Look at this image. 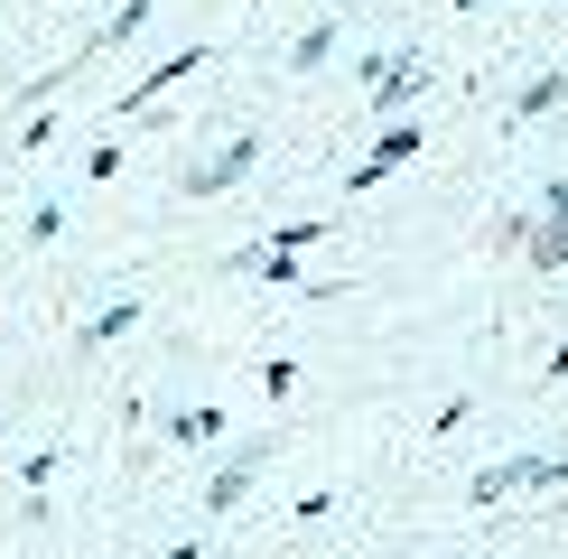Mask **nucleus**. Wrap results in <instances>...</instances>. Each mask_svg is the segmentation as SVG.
Returning a JSON list of instances; mask_svg holds the SVG:
<instances>
[{
  "mask_svg": "<svg viewBox=\"0 0 568 559\" xmlns=\"http://www.w3.org/2000/svg\"><path fill=\"white\" fill-rule=\"evenodd\" d=\"M252 169H262V131H233L215 159H196V169H178V196H233Z\"/></svg>",
  "mask_w": 568,
  "mask_h": 559,
  "instance_id": "nucleus-1",
  "label": "nucleus"
},
{
  "mask_svg": "<svg viewBox=\"0 0 568 559\" xmlns=\"http://www.w3.org/2000/svg\"><path fill=\"white\" fill-rule=\"evenodd\" d=\"M540 485H568V457H504L466 476V504H504V495H540Z\"/></svg>",
  "mask_w": 568,
  "mask_h": 559,
  "instance_id": "nucleus-2",
  "label": "nucleus"
},
{
  "mask_svg": "<svg viewBox=\"0 0 568 559\" xmlns=\"http://www.w3.org/2000/svg\"><path fill=\"white\" fill-rule=\"evenodd\" d=\"M419 150H429V131H419L410 112H400V122H392V131H383V140H373V150H364V159H354V169H345V196H364V186H383L392 169H410Z\"/></svg>",
  "mask_w": 568,
  "mask_h": 559,
  "instance_id": "nucleus-3",
  "label": "nucleus"
},
{
  "mask_svg": "<svg viewBox=\"0 0 568 559\" xmlns=\"http://www.w3.org/2000/svg\"><path fill=\"white\" fill-rule=\"evenodd\" d=\"M280 448H233L215 476H205V522H224V512H243V495L262 485V466H271Z\"/></svg>",
  "mask_w": 568,
  "mask_h": 559,
  "instance_id": "nucleus-4",
  "label": "nucleus"
},
{
  "mask_svg": "<svg viewBox=\"0 0 568 559\" xmlns=\"http://www.w3.org/2000/svg\"><path fill=\"white\" fill-rule=\"evenodd\" d=\"M429 84V65L410 57V47H400V57H373L364 65V93H373V112H410V93Z\"/></svg>",
  "mask_w": 568,
  "mask_h": 559,
  "instance_id": "nucleus-5",
  "label": "nucleus"
},
{
  "mask_svg": "<svg viewBox=\"0 0 568 559\" xmlns=\"http://www.w3.org/2000/svg\"><path fill=\"white\" fill-rule=\"evenodd\" d=\"M523 262L540 280H568V215H540L531 205V233H523Z\"/></svg>",
  "mask_w": 568,
  "mask_h": 559,
  "instance_id": "nucleus-6",
  "label": "nucleus"
},
{
  "mask_svg": "<svg viewBox=\"0 0 568 559\" xmlns=\"http://www.w3.org/2000/svg\"><path fill=\"white\" fill-rule=\"evenodd\" d=\"M196 65H205V47H178V57H159L150 75H131V93H122V112H150L159 93H169L178 75H196Z\"/></svg>",
  "mask_w": 568,
  "mask_h": 559,
  "instance_id": "nucleus-7",
  "label": "nucleus"
},
{
  "mask_svg": "<svg viewBox=\"0 0 568 559\" xmlns=\"http://www.w3.org/2000/svg\"><path fill=\"white\" fill-rule=\"evenodd\" d=\"M568 103V65H540V75L513 93V122H540V112H559Z\"/></svg>",
  "mask_w": 568,
  "mask_h": 559,
  "instance_id": "nucleus-8",
  "label": "nucleus"
},
{
  "mask_svg": "<svg viewBox=\"0 0 568 559\" xmlns=\"http://www.w3.org/2000/svg\"><path fill=\"white\" fill-rule=\"evenodd\" d=\"M150 10H159V0H122V10H112L103 29L84 38V57H103V47H122V38H140V29H150Z\"/></svg>",
  "mask_w": 568,
  "mask_h": 559,
  "instance_id": "nucleus-9",
  "label": "nucleus"
},
{
  "mask_svg": "<svg viewBox=\"0 0 568 559\" xmlns=\"http://www.w3.org/2000/svg\"><path fill=\"white\" fill-rule=\"evenodd\" d=\"M336 38H345V19H317V29H298V47H290V75H317V65L336 57Z\"/></svg>",
  "mask_w": 568,
  "mask_h": 559,
  "instance_id": "nucleus-10",
  "label": "nucleus"
},
{
  "mask_svg": "<svg viewBox=\"0 0 568 559\" xmlns=\"http://www.w3.org/2000/svg\"><path fill=\"white\" fill-rule=\"evenodd\" d=\"M169 438L178 448H205V438H224V410L205 402V410H169Z\"/></svg>",
  "mask_w": 568,
  "mask_h": 559,
  "instance_id": "nucleus-11",
  "label": "nucleus"
},
{
  "mask_svg": "<svg viewBox=\"0 0 568 559\" xmlns=\"http://www.w3.org/2000/svg\"><path fill=\"white\" fill-rule=\"evenodd\" d=\"M131 326H140V298H112V308L84 326V345H112V336H131Z\"/></svg>",
  "mask_w": 568,
  "mask_h": 559,
  "instance_id": "nucleus-12",
  "label": "nucleus"
},
{
  "mask_svg": "<svg viewBox=\"0 0 568 559\" xmlns=\"http://www.w3.org/2000/svg\"><path fill=\"white\" fill-rule=\"evenodd\" d=\"M523 233H531V215H494V233H485V243H494V252H513V262H523Z\"/></svg>",
  "mask_w": 568,
  "mask_h": 559,
  "instance_id": "nucleus-13",
  "label": "nucleus"
},
{
  "mask_svg": "<svg viewBox=\"0 0 568 559\" xmlns=\"http://www.w3.org/2000/svg\"><path fill=\"white\" fill-rule=\"evenodd\" d=\"M262 392H271V402H290V392H298V364L271 355V364H262Z\"/></svg>",
  "mask_w": 568,
  "mask_h": 559,
  "instance_id": "nucleus-14",
  "label": "nucleus"
},
{
  "mask_svg": "<svg viewBox=\"0 0 568 559\" xmlns=\"http://www.w3.org/2000/svg\"><path fill=\"white\" fill-rule=\"evenodd\" d=\"M540 215H568V177H550V186H540Z\"/></svg>",
  "mask_w": 568,
  "mask_h": 559,
  "instance_id": "nucleus-15",
  "label": "nucleus"
},
{
  "mask_svg": "<svg viewBox=\"0 0 568 559\" xmlns=\"http://www.w3.org/2000/svg\"><path fill=\"white\" fill-rule=\"evenodd\" d=\"M540 383H568V336H559V355H550V373H540Z\"/></svg>",
  "mask_w": 568,
  "mask_h": 559,
  "instance_id": "nucleus-16",
  "label": "nucleus"
},
{
  "mask_svg": "<svg viewBox=\"0 0 568 559\" xmlns=\"http://www.w3.org/2000/svg\"><path fill=\"white\" fill-rule=\"evenodd\" d=\"M447 10H466V19H476V10H494V0H447Z\"/></svg>",
  "mask_w": 568,
  "mask_h": 559,
  "instance_id": "nucleus-17",
  "label": "nucleus"
},
{
  "mask_svg": "<svg viewBox=\"0 0 568 559\" xmlns=\"http://www.w3.org/2000/svg\"><path fill=\"white\" fill-rule=\"evenodd\" d=\"M559 308H568V280H559Z\"/></svg>",
  "mask_w": 568,
  "mask_h": 559,
  "instance_id": "nucleus-18",
  "label": "nucleus"
},
{
  "mask_svg": "<svg viewBox=\"0 0 568 559\" xmlns=\"http://www.w3.org/2000/svg\"><path fill=\"white\" fill-rule=\"evenodd\" d=\"M559 10H568V0H559Z\"/></svg>",
  "mask_w": 568,
  "mask_h": 559,
  "instance_id": "nucleus-19",
  "label": "nucleus"
}]
</instances>
